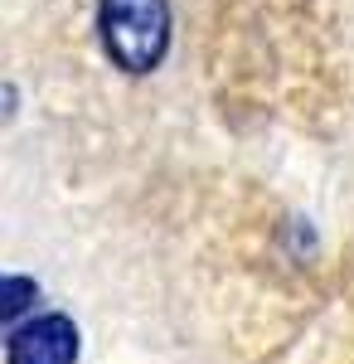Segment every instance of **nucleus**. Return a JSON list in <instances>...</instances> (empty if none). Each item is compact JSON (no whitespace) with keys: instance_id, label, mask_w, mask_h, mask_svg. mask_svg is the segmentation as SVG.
Instances as JSON below:
<instances>
[{"instance_id":"1","label":"nucleus","mask_w":354,"mask_h":364,"mask_svg":"<svg viewBox=\"0 0 354 364\" xmlns=\"http://www.w3.org/2000/svg\"><path fill=\"white\" fill-rule=\"evenodd\" d=\"M97 34L122 73H151L170 54V0H102Z\"/></svg>"},{"instance_id":"2","label":"nucleus","mask_w":354,"mask_h":364,"mask_svg":"<svg viewBox=\"0 0 354 364\" xmlns=\"http://www.w3.org/2000/svg\"><path fill=\"white\" fill-rule=\"evenodd\" d=\"M5 364H78V326L68 316H34L5 340Z\"/></svg>"},{"instance_id":"3","label":"nucleus","mask_w":354,"mask_h":364,"mask_svg":"<svg viewBox=\"0 0 354 364\" xmlns=\"http://www.w3.org/2000/svg\"><path fill=\"white\" fill-rule=\"evenodd\" d=\"M34 296H39V287H34L29 277H5V272H0V321L20 316Z\"/></svg>"}]
</instances>
